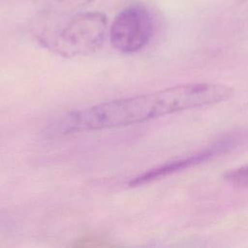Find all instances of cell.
Instances as JSON below:
<instances>
[{
    "label": "cell",
    "mask_w": 248,
    "mask_h": 248,
    "mask_svg": "<svg viewBox=\"0 0 248 248\" xmlns=\"http://www.w3.org/2000/svg\"><path fill=\"white\" fill-rule=\"evenodd\" d=\"M218 83L195 82L111 100L71 111L48 129L50 136H68L140 124L148 120L218 104Z\"/></svg>",
    "instance_id": "1"
},
{
    "label": "cell",
    "mask_w": 248,
    "mask_h": 248,
    "mask_svg": "<svg viewBox=\"0 0 248 248\" xmlns=\"http://www.w3.org/2000/svg\"><path fill=\"white\" fill-rule=\"evenodd\" d=\"M107 27V16L91 11L76 14L59 24L42 26L36 36L49 51L73 58L96 52L104 44Z\"/></svg>",
    "instance_id": "2"
},
{
    "label": "cell",
    "mask_w": 248,
    "mask_h": 248,
    "mask_svg": "<svg viewBox=\"0 0 248 248\" xmlns=\"http://www.w3.org/2000/svg\"><path fill=\"white\" fill-rule=\"evenodd\" d=\"M153 32V19L148 10L141 5H133L114 16L109 28V40L117 51L132 54L148 45Z\"/></svg>",
    "instance_id": "3"
},
{
    "label": "cell",
    "mask_w": 248,
    "mask_h": 248,
    "mask_svg": "<svg viewBox=\"0 0 248 248\" xmlns=\"http://www.w3.org/2000/svg\"><path fill=\"white\" fill-rule=\"evenodd\" d=\"M228 144L226 142H219L213 146L201 150L197 153L189 155L187 157H183L177 160H173L165 164H162L158 167H155L151 170H148L140 175L134 177L130 182L129 185L131 187H138L141 185L148 184L155 180L161 179L177 171L183 170L185 169H189L191 167L197 166L201 163H203L212 157L218 155L219 153L223 152L227 148Z\"/></svg>",
    "instance_id": "4"
},
{
    "label": "cell",
    "mask_w": 248,
    "mask_h": 248,
    "mask_svg": "<svg viewBox=\"0 0 248 248\" xmlns=\"http://www.w3.org/2000/svg\"><path fill=\"white\" fill-rule=\"evenodd\" d=\"M95 0H44L42 13L46 17L73 13Z\"/></svg>",
    "instance_id": "5"
},
{
    "label": "cell",
    "mask_w": 248,
    "mask_h": 248,
    "mask_svg": "<svg viewBox=\"0 0 248 248\" xmlns=\"http://www.w3.org/2000/svg\"><path fill=\"white\" fill-rule=\"evenodd\" d=\"M224 179L233 187L248 188V164L226 172Z\"/></svg>",
    "instance_id": "6"
}]
</instances>
